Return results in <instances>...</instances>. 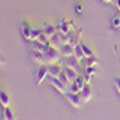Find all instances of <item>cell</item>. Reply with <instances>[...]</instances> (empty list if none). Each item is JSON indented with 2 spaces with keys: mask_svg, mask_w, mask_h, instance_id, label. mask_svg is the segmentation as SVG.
<instances>
[{
  "mask_svg": "<svg viewBox=\"0 0 120 120\" xmlns=\"http://www.w3.org/2000/svg\"><path fill=\"white\" fill-rule=\"evenodd\" d=\"M45 64H54V62H58L59 59H61L62 54L61 51H59L58 48H55L52 44H51V41L46 44V49H45Z\"/></svg>",
  "mask_w": 120,
  "mask_h": 120,
  "instance_id": "cell-1",
  "label": "cell"
},
{
  "mask_svg": "<svg viewBox=\"0 0 120 120\" xmlns=\"http://www.w3.org/2000/svg\"><path fill=\"white\" fill-rule=\"evenodd\" d=\"M64 96H65V98L70 101V104H72L74 107H81V104H82V100H81V97H80V93H72V91H65L64 93Z\"/></svg>",
  "mask_w": 120,
  "mask_h": 120,
  "instance_id": "cell-2",
  "label": "cell"
},
{
  "mask_svg": "<svg viewBox=\"0 0 120 120\" xmlns=\"http://www.w3.org/2000/svg\"><path fill=\"white\" fill-rule=\"evenodd\" d=\"M51 84H52V87H55L61 94H64L65 91H68V90H67V88H68V85L64 84V82L61 81V78H59V77H51Z\"/></svg>",
  "mask_w": 120,
  "mask_h": 120,
  "instance_id": "cell-3",
  "label": "cell"
},
{
  "mask_svg": "<svg viewBox=\"0 0 120 120\" xmlns=\"http://www.w3.org/2000/svg\"><path fill=\"white\" fill-rule=\"evenodd\" d=\"M62 71H64V68L61 67V64H58V62L48 64V74H49V77H59Z\"/></svg>",
  "mask_w": 120,
  "mask_h": 120,
  "instance_id": "cell-4",
  "label": "cell"
},
{
  "mask_svg": "<svg viewBox=\"0 0 120 120\" xmlns=\"http://www.w3.org/2000/svg\"><path fill=\"white\" fill-rule=\"evenodd\" d=\"M46 75H49V74H48V64H46V65L41 64L39 70H38V72H36V82H38V87H39L42 82H44V80H45Z\"/></svg>",
  "mask_w": 120,
  "mask_h": 120,
  "instance_id": "cell-5",
  "label": "cell"
},
{
  "mask_svg": "<svg viewBox=\"0 0 120 120\" xmlns=\"http://www.w3.org/2000/svg\"><path fill=\"white\" fill-rule=\"evenodd\" d=\"M81 29H78V30H77V32H74V30H71L70 33H68V36H70V41H68V44H70V45H72L74 48L77 46V45H80L81 44Z\"/></svg>",
  "mask_w": 120,
  "mask_h": 120,
  "instance_id": "cell-6",
  "label": "cell"
},
{
  "mask_svg": "<svg viewBox=\"0 0 120 120\" xmlns=\"http://www.w3.org/2000/svg\"><path fill=\"white\" fill-rule=\"evenodd\" d=\"M42 30H44V33H45L46 36H49V38L55 36L56 33L59 32V29L55 26V25H51V23H45L44 26H42Z\"/></svg>",
  "mask_w": 120,
  "mask_h": 120,
  "instance_id": "cell-7",
  "label": "cell"
},
{
  "mask_svg": "<svg viewBox=\"0 0 120 120\" xmlns=\"http://www.w3.org/2000/svg\"><path fill=\"white\" fill-rule=\"evenodd\" d=\"M91 94H93V88H91V85L87 82V84H85V87H84V88L80 91V97H81L82 103L88 101V100L91 98Z\"/></svg>",
  "mask_w": 120,
  "mask_h": 120,
  "instance_id": "cell-8",
  "label": "cell"
},
{
  "mask_svg": "<svg viewBox=\"0 0 120 120\" xmlns=\"http://www.w3.org/2000/svg\"><path fill=\"white\" fill-rule=\"evenodd\" d=\"M72 28H74V22H68L67 19H62L58 26L59 32H64V33H70L72 30Z\"/></svg>",
  "mask_w": 120,
  "mask_h": 120,
  "instance_id": "cell-9",
  "label": "cell"
},
{
  "mask_svg": "<svg viewBox=\"0 0 120 120\" xmlns=\"http://www.w3.org/2000/svg\"><path fill=\"white\" fill-rule=\"evenodd\" d=\"M58 49L61 51L62 56L65 58V56H72V55H74V49H75V48H74L72 45H70V44H62Z\"/></svg>",
  "mask_w": 120,
  "mask_h": 120,
  "instance_id": "cell-10",
  "label": "cell"
},
{
  "mask_svg": "<svg viewBox=\"0 0 120 120\" xmlns=\"http://www.w3.org/2000/svg\"><path fill=\"white\" fill-rule=\"evenodd\" d=\"M80 62H81L82 68H85V67H93V65H97V64H98V59H97V56L91 55V56H84V59H81Z\"/></svg>",
  "mask_w": 120,
  "mask_h": 120,
  "instance_id": "cell-11",
  "label": "cell"
},
{
  "mask_svg": "<svg viewBox=\"0 0 120 120\" xmlns=\"http://www.w3.org/2000/svg\"><path fill=\"white\" fill-rule=\"evenodd\" d=\"M32 56H33V59H35V62L45 64V55H44V52L36 51V49H32Z\"/></svg>",
  "mask_w": 120,
  "mask_h": 120,
  "instance_id": "cell-12",
  "label": "cell"
},
{
  "mask_svg": "<svg viewBox=\"0 0 120 120\" xmlns=\"http://www.w3.org/2000/svg\"><path fill=\"white\" fill-rule=\"evenodd\" d=\"M97 67L96 65H93V67H85L84 68V75H85V78H87V81L90 82V80H91V75H94V74H97Z\"/></svg>",
  "mask_w": 120,
  "mask_h": 120,
  "instance_id": "cell-13",
  "label": "cell"
},
{
  "mask_svg": "<svg viewBox=\"0 0 120 120\" xmlns=\"http://www.w3.org/2000/svg\"><path fill=\"white\" fill-rule=\"evenodd\" d=\"M0 103H2V106L3 107H7L10 104V97H9V94H7L6 91L2 90V93H0Z\"/></svg>",
  "mask_w": 120,
  "mask_h": 120,
  "instance_id": "cell-14",
  "label": "cell"
},
{
  "mask_svg": "<svg viewBox=\"0 0 120 120\" xmlns=\"http://www.w3.org/2000/svg\"><path fill=\"white\" fill-rule=\"evenodd\" d=\"M44 33V30H42L41 28H32V30H30V39L29 41H36V39H39V36Z\"/></svg>",
  "mask_w": 120,
  "mask_h": 120,
  "instance_id": "cell-15",
  "label": "cell"
},
{
  "mask_svg": "<svg viewBox=\"0 0 120 120\" xmlns=\"http://www.w3.org/2000/svg\"><path fill=\"white\" fill-rule=\"evenodd\" d=\"M30 30H32L30 25L25 22V23L22 25V32H23V38H25V39H30Z\"/></svg>",
  "mask_w": 120,
  "mask_h": 120,
  "instance_id": "cell-16",
  "label": "cell"
},
{
  "mask_svg": "<svg viewBox=\"0 0 120 120\" xmlns=\"http://www.w3.org/2000/svg\"><path fill=\"white\" fill-rule=\"evenodd\" d=\"M32 48H33V49H36V51H41V52H45L46 45H45V44H42L41 41H32Z\"/></svg>",
  "mask_w": 120,
  "mask_h": 120,
  "instance_id": "cell-17",
  "label": "cell"
},
{
  "mask_svg": "<svg viewBox=\"0 0 120 120\" xmlns=\"http://www.w3.org/2000/svg\"><path fill=\"white\" fill-rule=\"evenodd\" d=\"M74 56L78 59V61H81V59H84V51H82V48H81V45H77L75 46V49H74Z\"/></svg>",
  "mask_w": 120,
  "mask_h": 120,
  "instance_id": "cell-18",
  "label": "cell"
},
{
  "mask_svg": "<svg viewBox=\"0 0 120 120\" xmlns=\"http://www.w3.org/2000/svg\"><path fill=\"white\" fill-rule=\"evenodd\" d=\"M81 48H82V51H84V55L85 56H91V55H94V52H93V49L87 45V44H82V42H81Z\"/></svg>",
  "mask_w": 120,
  "mask_h": 120,
  "instance_id": "cell-19",
  "label": "cell"
},
{
  "mask_svg": "<svg viewBox=\"0 0 120 120\" xmlns=\"http://www.w3.org/2000/svg\"><path fill=\"white\" fill-rule=\"evenodd\" d=\"M4 119H7V120H13L15 119V113L12 111V109L9 106L4 107Z\"/></svg>",
  "mask_w": 120,
  "mask_h": 120,
  "instance_id": "cell-20",
  "label": "cell"
},
{
  "mask_svg": "<svg viewBox=\"0 0 120 120\" xmlns=\"http://www.w3.org/2000/svg\"><path fill=\"white\" fill-rule=\"evenodd\" d=\"M58 38L61 41V44H68V41H70L68 33H64V32H58Z\"/></svg>",
  "mask_w": 120,
  "mask_h": 120,
  "instance_id": "cell-21",
  "label": "cell"
},
{
  "mask_svg": "<svg viewBox=\"0 0 120 120\" xmlns=\"http://www.w3.org/2000/svg\"><path fill=\"white\" fill-rule=\"evenodd\" d=\"M51 44H52L55 48H59V46L62 45V44H61V41H59V38H58V33H56L55 36H52V38H51Z\"/></svg>",
  "mask_w": 120,
  "mask_h": 120,
  "instance_id": "cell-22",
  "label": "cell"
},
{
  "mask_svg": "<svg viewBox=\"0 0 120 120\" xmlns=\"http://www.w3.org/2000/svg\"><path fill=\"white\" fill-rule=\"evenodd\" d=\"M113 28L114 29L120 28V18H119V16H114V18H113Z\"/></svg>",
  "mask_w": 120,
  "mask_h": 120,
  "instance_id": "cell-23",
  "label": "cell"
},
{
  "mask_svg": "<svg viewBox=\"0 0 120 120\" xmlns=\"http://www.w3.org/2000/svg\"><path fill=\"white\" fill-rule=\"evenodd\" d=\"M114 85H116V88H117V91L120 94V78H116L114 80Z\"/></svg>",
  "mask_w": 120,
  "mask_h": 120,
  "instance_id": "cell-24",
  "label": "cell"
},
{
  "mask_svg": "<svg viewBox=\"0 0 120 120\" xmlns=\"http://www.w3.org/2000/svg\"><path fill=\"white\" fill-rule=\"evenodd\" d=\"M116 7H117L119 12H120V0H116Z\"/></svg>",
  "mask_w": 120,
  "mask_h": 120,
  "instance_id": "cell-25",
  "label": "cell"
},
{
  "mask_svg": "<svg viewBox=\"0 0 120 120\" xmlns=\"http://www.w3.org/2000/svg\"><path fill=\"white\" fill-rule=\"evenodd\" d=\"M81 10H82V6H81V4H78V6H77V12H78V13H80Z\"/></svg>",
  "mask_w": 120,
  "mask_h": 120,
  "instance_id": "cell-26",
  "label": "cell"
}]
</instances>
